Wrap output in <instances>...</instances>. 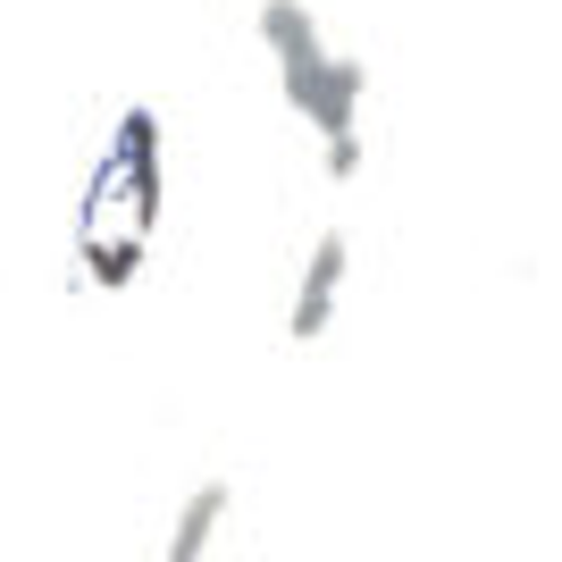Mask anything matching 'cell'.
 <instances>
[{"label": "cell", "mask_w": 562, "mask_h": 562, "mask_svg": "<svg viewBox=\"0 0 562 562\" xmlns=\"http://www.w3.org/2000/svg\"><path fill=\"white\" fill-rule=\"evenodd\" d=\"M345 235H319L311 244V260H303V285H294V311H285V328L303 336H328V319H336V294H345Z\"/></svg>", "instance_id": "cell-2"}, {"label": "cell", "mask_w": 562, "mask_h": 562, "mask_svg": "<svg viewBox=\"0 0 562 562\" xmlns=\"http://www.w3.org/2000/svg\"><path fill=\"white\" fill-rule=\"evenodd\" d=\"M260 43L278 50V85L285 101L319 126V160H328L336 186L361 177V93H370V68L361 59H336L319 43L303 0H260Z\"/></svg>", "instance_id": "cell-1"}, {"label": "cell", "mask_w": 562, "mask_h": 562, "mask_svg": "<svg viewBox=\"0 0 562 562\" xmlns=\"http://www.w3.org/2000/svg\"><path fill=\"white\" fill-rule=\"evenodd\" d=\"M227 504H235V487H227V479L193 487V495H186V513H177V529H168V562L211 554V538H218V520H227Z\"/></svg>", "instance_id": "cell-3"}, {"label": "cell", "mask_w": 562, "mask_h": 562, "mask_svg": "<svg viewBox=\"0 0 562 562\" xmlns=\"http://www.w3.org/2000/svg\"><path fill=\"white\" fill-rule=\"evenodd\" d=\"M143 244H151V235H93V244H85V278L93 285H135Z\"/></svg>", "instance_id": "cell-4"}]
</instances>
